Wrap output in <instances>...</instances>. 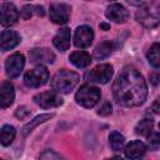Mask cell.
I'll list each match as a JSON object with an SVG mask.
<instances>
[{"label":"cell","instance_id":"1","mask_svg":"<svg viewBox=\"0 0 160 160\" xmlns=\"http://www.w3.org/2000/svg\"><path fill=\"white\" fill-rule=\"evenodd\" d=\"M112 95L118 104L128 108L142 105L148 96V85L142 75L134 68H124L112 85Z\"/></svg>","mask_w":160,"mask_h":160},{"label":"cell","instance_id":"2","mask_svg":"<svg viewBox=\"0 0 160 160\" xmlns=\"http://www.w3.org/2000/svg\"><path fill=\"white\" fill-rule=\"evenodd\" d=\"M80 78L76 72L66 69L59 70L50 80V86L52 90L61 92V94H68L70 92L79 82Z\"/></svg>","mask_w":160,"mask_h":160},{"label":"cell","instance_id":"3","mask_svg":"<svg viewBox=\"0 0 160 160\" xmlns=\"http://www.w3.org/2000/svg\"><path fill=\"white\" fill-rule=\"evenodd\" d=\"M135 18L139 24L144 28L151 29L160 24V4L159 2H148L139 8L135 14Z\"/></svg>","mask_w":160,"mask_h":160},{"label":"cell","instance_id":"4","mask_svg":"<svg viewBox=\"0 0 160 160\" xmlns=\"http://www.w3.org/2000/svg\"><path fill=\"white\" fill-rule=\"evenodd\" d=\"M100 96H101V92L96 86L85 84V85L80 86L79 90L76 91L75 100L80 106L90 109V108H94L99 102Z\"/></svg>","mask_w":160,"mask_h":160},{"label":"cell","instance_id":"5","mask_svg":"<svg viewBox=\"0 0 160 160\" xmlns=\"http://www.w3.org/2000/svg\"><path fill=\"white\" fill-rule=\"evenodd\" d=\"M48 80H49V71L42 65H39L29 70L24 76V82L29 88H40L45 85Z\"/></svg>","mask_w":160,"mask_h":160},{"label":"cell","instance_id":"6","mask_svg":"<svg viewBox=\"0 0 160 160\" xmlns=\"http://www.w3.org/2000/svg\"><path fill=\"white\" fill-rule=\"evenodd\" d=\"M112 76V66L110 64H99L92 70H90L85 78L90 82L106 84Z\"/></svg>","mask_w":160,"mask_h":160},{"label":"cell","instance_id":"7","mask_svg":"<svg viewBox=\"0 0 160 160\" xmlns=\"http://www.w3.org/2000/svg\"><path fill=\"white\" fill-rule=\"evenodd\" d=\"M34 102L42 108V109H50V108H58L60 105H62L64 100L61 99V96L58 94V91H44L40 92L38 95L34 96Z\"/></svg>","mask_w":160,"mask_h":160},{"label":"cell","instance_id":"8","mask_svg":"<svg viewBox=\"0 0 160 160\" xmlns=\"http://www.w3.org/2000/svg\"><path fill=\"white\" fill-rule=\"evenodd\" d=\"M25 65V58L22 54L15 52L12 55H10L6 61H5V70H6V75L10 79L18 78L20 75V72L22 71Z\"/></svg>","mask_w":160,"mask_h":160},{"label":"cell","instance_id":"9","mask_svg":"<svg viewBox=\"0 0 160 160\" xmlns=\"http://www.w3.org/2000/svg\"><path fill=\"white\" fill-rule=\"evenodd\" d=\"M70 6L66 4H51L49 10L50 20L59 25L66 24L70 19Z\"/></svg>","mask_w":160,"mask_h":160},{"label":"cell","instance_id":"10","mask_svg":"<svg viewBox=\"0 0 160 160\" xmlns=\"http://www.w3.org/2000/svg\"><path fill=\"white\" fill-rule=\"evenodd\" d=\"M94 40V31L88 25H81L75 30L74 34V44L76 48L85 49L91 45Z\"/></svg>","mask_w":160,"mask_h":160},{"label":"cell","instance_id":"11","mask_svg":"<svg viewBox=\"0 0 160 160\" xmlns=\"http://www.w3.org/2000/svg\"><path fill=\"white\" fill-rule=\"evenodd\" d=\"M29 59L32 64H51L55 60V54L48 48H35L30 50Z\"/></svg>","mask_w":160,"mask_h":160},{"label":"cell","instance_id":"12","mask_svg":"<svg viewBox=\"0 0 160 160\" xmlns=\"http://www.w3.org/2000/svg\"><path fill=\"white\" fill-rule=\"evenodd\" d=\"M1 14V25L2 26H11L19 19V11L11 2H4L0 6Z\"/></svg>","mask_w":160,"mask_h":160},{"label":"cell","instance_id":"13","mask_svg":"<svg viewBox=\"0 0 160 160\" xmlns=\"http://www.w3.org/2000/svg\"><path fill=\"white\" fill-rule=\"evenodd\" d=\"M21 41L20 35L12 30H2L0 36V46L2 51H8L18 46Z\"/></svg>","mask_w":160,"mask_h":160},{"label":"cell","instance_id":"14","mask_svg":"<svg viewBox=\"0 0 160 160\" xmlns=\"http://www.w3.org/2000/svg\"><path fill=\"white\" fill-rule=\"evenodd\" d=\"M105 15H106V18L109 20H111L114 22H118V24L125 22L128 20V18H129L128 10L120 4H112V5L108 6Z\"/></svg>","mask_w":160,"mask_h":160},{"label":"cell","instance_id":"15","mask_svg":"<svg viewBox=\"0 0 160 160\" xmlns=\"http://www.w3.org/2000/svg\"><path fill=\"white\" fill-rule=\"evenodd\" d=\"M15 99V90L12 84L9 81H2L0 86V106L2 109L9 108Z\"/></svg>","mask_w":160,"mask_h":160},{"label":"cell","instance_id":"16","mask_svg":"<svg viewBox=\"0 0 160 160\" xmlns=\"http://www.w3.org/2000/svg\"><path fill=\"white\" fill-rule=\"evenodd\" d=\"M70 29L69 28H61L54 36L52 44L54 46L60 51H66L70 48Z\"/></svg>","mask_w":160,"mask_h":160},{"label":"cell","instance_id":"17","mask_svg":"<svg viewBox=\"0 0 160 160\" xmlns=\"http://www.w3.org/2000/svg\"><path fill=\"white\" fill-rule=\"evenodd\" d=\"M124 151H125V156L128 159H139L145 155L146 145L140 140H134L126 145Z\"/></svg>","mask_w":160,"mask_h":160},{"label":"cell","instance_id":"18","mask_svg":"<svg viewBox=\"0 0 160 160\" xmlns=\"http://www.w3.org/2000/svg\"><path fill=\"white\" fill-rule=\"evenodd\" d=\"M114 49H115V45L112 41H110V40L101 41L94 50V58L96 60H104L111 55Z\"/></svg>","mask_w":160,"mask_h":160},{"label":"cell","instance_id":"19","mask_svg":"<svg viewBox=\"0 0 160 160\" xmlns=\"http://www.w3.org/2000/svg\"><path fill=\"white\" fill-rule=\"evenodd\" d=\"M69 60L76 68H86L91 62V56L85 51H74L72 54H70Z\"/></svg>","mask_w":160,"mask_h":160},{"label":"cell","instance_id":"20","mask_svg":"<svg viewBox=\"0 0 160 160\" xmlns=\"http://www.w3.org/2000/svg\"><path fill=\"white\" fill-rule=\"evenodd\" d=\"M52 116H54V114H41V115H38L35 119L30 120V122H28V124H25V125L22 126V129H21V134H22L24 136H26V135L30 134L38 125H40V124H42V122L50 120Z\"/></svg>","mask_w":160,"mask_h":160},{"label":"cell","instance_id":"21","mask_svg":"<svg viewBox=\"0 0 160 160\" xmlns=\"http://www.w3.org/2000/svg\"><path fill=\"white\" fill-rule=\"evenodd\" d=\"M15 135H16V130H15L14 126H11V125H4L1 128V131H0V141H1V145L2 146L10 145L14 141Z\"/></svg>","mask_w":160,"mask_h":160},{"label":"cell","instance_id":"22","mask_svg":"<svg viewBox=\"0 0 160 160\" xmlns=\"http://www.w3.org/2000/svg\"><path fill=\"white\" fill-rule=\"evenodd\" d=\"M148 61L154 68H160V44H152L146 52Z\"/></svg>","mask_w":160,"mask_h":160},{"label":"cell","instance_id":"23","mask_svg":"<svg viewBox=\"0 0 160 160\" xmlns=\"http://www.w3.org/2000/svg\"><path fill=\"white\" fill-rule=\"evenodd\" d=\"M44 14H45L44 8L40 6V5H26L21 10V18L24 20H29L34 15H36V16H44Z\"/></svg>","mask_w":160,"mask_h":160},{"label":"cell","instance_id":"24","mask_svg":"<svg viewBox=\"0 0 160 160\" xmlns=\"http://www.w3.org/2000/svg\"><path fill=\"white\" fill-rule=\"evenodd\" d=\"M152 125H154V120L151 118H145L138 122L135 128V132L141 136H148L152 130Z\"/></svg>","mask_w":160,"mask_h":160},{"label":"cell","instance_id":"25","mask_svg":"<svg viewBox=\"0 0 160 160\" xmlns=\"http://www.w3.org/2000/svg\"><path fill=\"white\" fill-rule=\"evenodd\" d=\"M109 142H110V146L114 151H120L122 150L124 148V144H125V138L118 132V131H112L110 135H109Z\"/></svg>","mask_w":160,"mask_h":160},{"label":"cell","instance_id":"26","mask_svg":"<svg viewBox=\"0 0 160 160\" xmlns=\"http://www.w3.org/2000/svg\"><path fill=\"white\" fill-rule=\"evenodd\" d=\"M148 142L151 148H156L160 145V132H150L148 135Z\"/></svg>","mask_w":160,"mask_h":160},{"label":"cell","instance_id":"27","mask_svg":"<svg viewBox=\"0 0 160 160\" xmlns=\"http://www.w3.org/2000/svg\"><path fill=\"white\" fill-rule=\"evenodd\" d=\"M98 114H99V115H101V116L110 115V114H111V105H110V102H104V104L99 108Z\"/></svg>","mask_w":160,"mask_h":160},{"label":"cell","instance_id":"28","mask_svg":"<svg viewBox=\"0 0 160 160\" xmlns=\"http://www.w3.org/2000/svg\"><path fill=\"white\" fill-rule=\"evenodd\" d=\"M29 114H30V111H29L25 106H21V108H19V109L15 111V116L19 118V119H24V118H26Z\"/></svg>","mask_w":160,"mask_h":160},{"label":"cell","instance_id":"29","mask_svg":"<svg viewBox=\"0 0 160 160\" xmlns=\"http://www.w3.org/2000/svg\"><path fill=\"white\" fill-rule=\"evenodd\" d=\"M40 158H41V159H60L61 156H60L59 154L51 151V150H46L45 152H42V154L40 155Z\"/></svg>","mask_w":160,"mask_h":160},{"label":"cell","instance_id":"30","mask_svg":"<svg viewBox=\"0 0 160 160\" xmlns=\"http://www.w3.org/2000/svg\"><path fill=\"white\" fill-rule=\"evenodd\" d=\"M151 110L155 112V114H160V98H158L154 104L151 105Z\"/></svg>","mask_w":160,"mask_h":160},{"label":"cell","instance_id":"31","mask_svg":"<svg viewBox=\"0 0 160 160\" xmlns=\"http://www.w3.org/2000/svg\"><path fill=\"white\" fill-rule=\"evenodd\" d=\"M100 29H102V30H109V29H110V25H109V24H105V22H101V24H100Z\"/></svg>","mask_w":160,"mask_h":160},{"label":"cell","instance_id":"32","mask_svg":"<svg viewBox=\"0 0 160 160\" xmlns=\"http://www.w3.org/2000/svg\"><path fill=\"white\" fill-rule=\"evenodd\" d=\"M151 78H154V79H158V78H159V75H151ZM151 81H152V84H156V82H158L156 80H151Z\"/></svg>","mask_w":160,"mask_h":160},{"label":"cell","instance_id":"33","mask_svg":"<svg viewBox=\"0 0 160 160\" xmlns=\"http://www.w3.org/2000/svg\"><path fill=\"white\" fill-rule=\"evenodd\" d=\"M159 129H160V124H159Z\"/></svg>","mask_w":160,"mask_h":160},{"label":"cell","instance_id":"34","mask_svg":"<svg viewBox=\"0 0 160 160\" xmlns=\"http://www.w3.org/2000/svg\"><path fill=\"white\" fill-rule=\"evenodd\" d=\"M111 1H112V0H111Z\"/></svg>","mask_w":160,"mask_h":160}]
</instances>
